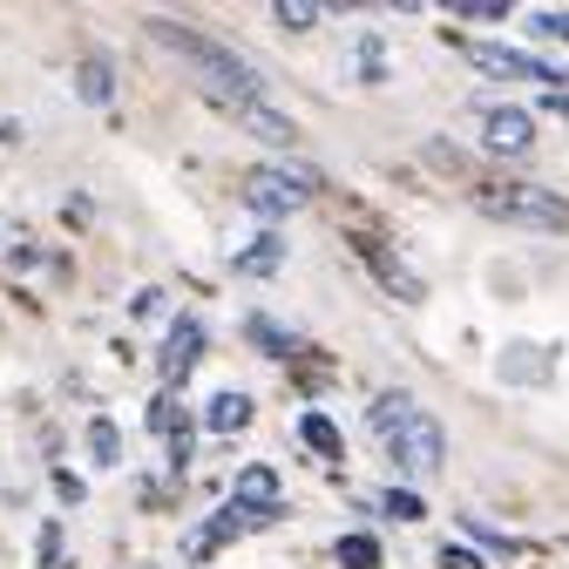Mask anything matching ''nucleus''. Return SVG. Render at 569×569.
I'll list each match as a JSON object with an SVG mask.
<instances>
[{
	"mask_svg": "<svg viewBox=\"0 0 569 569\" xmlns=\"http://www.w3.org/2000/svg\"><path fill=\"white\" fill-rule=\"evenodd\" d=\"M150 28V41H163L190 76H197V89L218 102V96H264V76L238 54V48H224V41H210L203 28H183V21H142Z\"/></svg>",
	"mask_w": 569,
	"mask_h": 569,
	"instance_id": "nucleus-1",
	"label": "nucleus"
},
{
	"mask_svg": "<svg viewBox=\"0 0 569 569\" xmlns=\"http://www.w3.org/2000/svg\"><path fill=\"white\" fill-rule=\"evenodd\" d=\"M468 203L495 224H522V231H569V197L549 190V183H529V177H509V170H475L468 183Z\"/></svg>",
	"mask_w": 569,
	"mask_h": 569,
	"instance_id": "nucleus-2",
	"label": "nucleus"
},
{
	"mask_svg": "<svg viewBox=\"0 0 569 569\" xmlns=\"http://www.w3.org/2000/svg\"><path fill=\"white\" fill-rule=\"evenodd\" d=\"M312 190H319V177H312L306 163H278V170H251L238 197L258 210V218H292V210H299Z\"/></svg>",
	"mask_w": 569,
	"mask_h": 569,
	"instance_id": "nucleus-3",
	"label": "nucleus"
},
{
	"mask_svg": "<svg viewBox=\"0 0 569 569\" xmlns=\"http://www.w3.org/2000/svg\"><path fill=\"white\" fill-rule=\"evenodd\" d=\"M387 448H393V461H400V468H413V475H435V468H441V455H448V448H441V420H435V413H420V407L393 427V435H387Z\"/></svg>",
	"mask_w": 569,
	"mask_h": 569,
	"instance_id": "nucleus-4",
	"label": "nucleus"
},
{
	"mask_svg": "<svg viewBox=\"0 0 569 569\" xmlns=\"http://www.w3.org/2000/svg\"><path fill=\"white\" fill-rule=\"evenodd\" d=\"M481 142H488L495 157H522L529 142H536V122H529L522 109H488V116H481Z\"/></svg>",
	"mask_w": 569,
	"mask_h": 569,
	"instance_id": "nucleus-5",
	"label": "nucleus"
},
{
	"mask_svg": "<svg viewBox=\"0 0 569 569\" xmlns=\"http://www.w3.org/2000/svg\"><path fill=\"white\" fill-rule=\"evenodd\" d=\"M407 413H413V400H407V393H380V400H373V427H380V435H393Z\"/></svg>",
	"mask_w": 569,
	"mask_h": 569,
	"instance_id": "nucleus-6",
	"label": "nucleus"
},
{
	"mask_svg": "<svg viewBox=\"0 0 569 569\" xmlns=\"http://www.w3.org/2000/svg\"><path fill=\"white\" fill-rule=\"evenodd\" d=\"M210 420H218V427H244V420H251V400H244V393H224L218 407H210Z\"/></svg>",
	"mask_w": 569,
	"mask_h": 569,
	"instance_id": "nucleus-7",
	"label": "nucleus"
},
{
	"mask_svg": "<svg viewBox=\"0 0 569 569\" xmlns=\"http://www.w3.org/2000/svg\"><path fill=\"white\" fill-rule=\"evenodd\" d=\"M339 562H352V569H373L380 556H373V542H367V536H346V542H339Z\"/></svg>",
	"mask_w": 569,
	"mask_h": 569,
	"instance_id": "nucleus-8",
	"label": "nucleus"
},
{
	"mask_svg": "<svg viewBox=\"0 0 569 569\" xmlns=\"http://www.w3.org/2000/svg\"><path fill=\"white\" fill-rule=\"evenodd\" d=\"M82 96H96V102L109 96V61H89V68H82Z\"/></svg>",
	"mask_w": 569,
	"mask_h": 569,
	"instance_id": "nucleus-9",
	"label": "nucleus"
},
{
	"mask_svg": "<svg viewBox=\"0 0 569 569\" xmlns=\"http://www.w3.org/2000/svg\"><path fill=\"white\" fill-rule=\"evenodd\" d=\"M306 441H312L319 455H339V435H332V427H326V420H306Z\"/></svg>",
	"mask_w": 569,
	"mask_h": 569,
	"instance_id": "nucleus-10",
	"label": "nucleus"
},
{
	"mask_svg": "<svg viewBox=\"0 0 569 569\" xmlns=\"http://www.w3.org/2000/svg\"><path fill=\"white\" fill-rule=\"evenodd\" d=\"M387 509H393L400 522H413V516H420V502H413V495H387Z\"/></svg>",
	"mask_w": 569,
	"mask_h": 569,
	"instance_id": "nucleus-11",
	"label": "nucleus"
},
{
	"mask_svg": "<svg viewBox=\"0 0 569 569\" xmlns=\"http://www.w3.org/2000/svg\"><path fill=\"white\" fill-rule=\"evenodd\" d=\"M441 562H448V569H481V562H475V556H461V549H448Z\"/></svg>",
	"mask_w": 569,
	"mask_h": 569,
	"instance_id": "nucleus-12",
	"label": "nucleus"
}]
</instances>
